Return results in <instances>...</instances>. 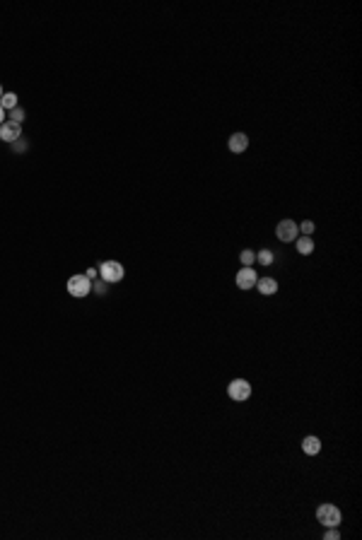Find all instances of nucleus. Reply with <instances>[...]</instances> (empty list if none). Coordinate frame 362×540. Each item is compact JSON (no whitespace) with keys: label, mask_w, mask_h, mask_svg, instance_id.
Wrapping results in <instances>:
<instances>
[{"label":"nucleus","mask_w":362,"mask_h":540,"mask_svg":"<svg viewBox=\"0 0 362 540\" xmlns=\"http://www.w3.org/2000/svg\"><path fill=\"white\" fill-rule=\"evenodd\" d=\"M239 261H241V266H244V268H251L254 263H256V253H254L251 248H244V251H241V256H239Z\"/></svg>","instance_id":"obj_13"},{"label":"nucleus","mask_w":362,"mask_h":540,"mask_svg":"<svg viewBox=\"0 0 362 540\" xmlns=\"http://www.w3.org/2000/svg\"><path fill=\"white\" fill-rule=\"evenodd\" d=\"M341 535H338V531H336L333 526L331 528H326V533H324V540H338Z\"/></svg>","instance_id":"obj_18"},{"label":"nucleus","mask_w":362,"mask_h":540,"mask_svg":"<svg viewBox=\"0 0 362 540\" xmlns=\"http://www.w3.org/2000/svg\"><path fill=\"white\" fill-rule=\"evenodd\" d=\"M10 121H15V123H19V126H22V121H24V109H12L10 111Z\"/></svg>","instance_id":"obj_15"},{"label":"nucleus","mask_w":362,"mask_h":540,"mask_svg":"<svg viewBox=\"0 0 362 540\" xmlns=\"http://www.w3.org/2000/svg\"><path fill=\"white\" fill-rule=\"evenodd\" d=\"M316 521L321 523V526H326V528H338V523H341V509L338 506H333V504H321L319 509H316Z\"/></svg>","instance_id":"obj_1"},{"label":"nucleus","mask_w":362,"mask_h":540,"mask_svg":"<svg viewBox=\"0 0 362 540\" xmlns=\"http://www.w3.org/2000/svg\"><path fill=\"white\" fill-rule=\"evenodd\" d=\"M19 137H22V126H19V123L5 121V123L0 126V140H5V143H17Z\"/></svg>","instance_id":"obj_7"},{"label":"nucleus","mask_w":362,"mask_h":540,"mask_svg":"<svg viewBox=\"0 0 362 540\" xmlns=\"http://www.w3.org/2000/svg\"><path fill=\"white\" fill-rule=\"evenodd\" d=\"M302 232H304V237H312V232H314V222L312 220H307V222H302Z\"/></svg>","instance_id":"obj_17"},{"label":"nucleus","mask_w":362,"mask_h":540,"mask_svg":"<svg viewBox=\"0 0 362 540\" xmlns=\"http://www.w3.org/2000/svg\"><path fill=\"white\" fill-rule=\"evenodd\" d=\"M275 237H278L283 244H290V241H295V239L299 237V227L292 220H283L278 227H275Z\"/></svg>","instance_id":"obj_5"},{"label":"nucleus","mask_w":362,"mask_h":540,"mask_svg":"<svg viewBox=\"0 0 362 540\" xmlns=\"http://www.w3.org/2000/svg\"><path fill=\"white\" fill-rule=\"evenodd\" d=\"M3 123H5V109L0 106V126H3Z\"/></svg>","instance_id":"obj_21"},{"label":"nucleus","mask_w":362,"mask_h":540,"mask_svg":"<svg viewBox=\"0 0 362 540\" xmlns=\"http://www.w3.org/2000/svg\"><path fill=\"white\" fill-rule=\"evenodd\" d=\"M22 150H27V143H15V152H22Z\"/></svg>","instance_id":"obj_20"},{"label":"nucleus","mask_w":362,"mask_h":540,"mask_svg":"<svg viewBox=\"0 0 362 540\" xmlns=\"http://www.w3.org/2000/svg\"><path fill=\"white\" fill-rule=\"evenodd\" d=\"M123 275H126V270H123V266H121L119 261H104L102 266H99V277H102L104 282H121Z\"/></svg>","instance_id":"obj_2"},{"label":"nucleus","mask_w":362,"mask_h":540,"mask_svg":"<svg viewBox=\"0 0 362 540\" xmlns=\"http://www.w3.org/2000/svg\"><path fill=\"white\" fill-rule=\"evenodd\" d=\"M256 280H259V275H256L254 268H241L239 273H237V277H234V282H237L239 290H251V287H256Z\"/></svg>","instance_id":"obj_6"},{"label":"nucleus","mask_w":362,"mask_h":540,"mask_svg":"<svg viewBox=\"0 0 362 540\" xmlns=\"http://www.w3.org/2000/svg\"><path fill=\"white\" fill-rule=\"evenodd\" d=\"M106 285H109V282H104V280H99V282L94 280V282H92V292H97V294H106Z\"/></svg>","instance_id":"obj_16"},{"label":"nucleus","mask_w":362,"mask_h":540,"mask_svg":"<svg viewBox=\"0 0 362 540\" xmlns=\"http://www.w3.org/2000/svg\"><path fill=\"white\" fill-rule=\"evenodd\" d=\"M68 292H70V297H87L92 292V280L87 275H73L68 280Z\"/></svg>","instance_id":"obj_3"},{"label":"nucleus","mask_w":362,"mask_h":540,"mask_svg":"<svg viewBox=\"0 0 362 540\" xmlns=\"http://www.w3.org/2000/svg\"><path fill=\"white\" fill-rule=\"evenodd\" d=\"M3 94H5V92H3V87H0V99H3Z\"/></svg>","instance_id":"obj_22"},{"label":"nucleus","mask_w":362,"mask_h":540,"mask_svg":"<svg viewBox=\"0 0 362 540\" xmlns=\"http://www.w3.org/2000/svg\"><path fill=\"white\" fill-rule=\"evenodd\" d=\"M302 451H304L307 456H316L321 451V441L316 439V437H304L302 439Z\"/></svg>","instance_id":"obj_10"},{"label":"nucleus","mask_w":362,"mask_h":540,"mask_svg":"<svg viewBox=\"0 0 362 540\" xmlns=\"http://www.w3.org/2000/svg\"><path fill=\"white\" fill-rule=\"evenodd\" d=\"M295 246H297V253H302V256H309L312 251H314V241H312V237H297L295 239Z\"/></svg>","instance_id":"obj_11"},{"label":"nucleus","mask_w":362,"mask_h":540,"mask_svg":"<svg viewBox=\"0 0 362 540\" xmlns=\"http://www.w3.org/2000/svg\"><path fill=\"white\" fill-rule=\"evenodd\" d=\"M227 393H230V398L232 401H249L251 398V384L246 381V379H234V381H230V386H227Z\"/></svg>","instance_id":"obj_4"},{"label":"nucleus","mask_w":362,"mask_h":540,"mask_svg":"<svg viewBox=\"0 0 362 540\" xmlns=\"http://www.w3.org/2000/svg\"><path fill=\"white\" fill-rule=\"evenodd\" d=\"M256 290H259L263 297H270V294L278 292V282H275L273 277H259V280H256Z\"/></svg>","instance_id":"obj_9"},{"label":"nucleus","mask_w":362,"mask_h":540,"mask_svg":"<svg viewBox=\"0 0 362 540\" xmlns=\"http://www.w3.org/2000/svg\"><path fill=\"white\" fill-rule=\"evenodd\" d=\"M256 261H259L261 266H270V263L275 261V256H273V251L263 248V251H259V253H256Z\"/></svg>","instance_id":"obj_14"},{"label":"nucleus","mask_w":362,"mask_h":540,"mask_svg":"<svg viewBox=\"0 0 362 540\" xmlns=\"http://www.w3.org/2000/svg\"><path fill=\"white\" fill-rule=\"evenodd\" d=\"M227 147H230V152H234V155H239V152H244V150L249 147V137L244 135V133H234V135L230 137V143H227Z\"/></svg>","instance_id":"obj_8"},{"label":"nucleus","mask_w":362,"mask_h":540,"mask_svg":"<svg viewBox=\"0 0 362 540\" xmlns=\"http://www.w3.org/2000/svg\"><path fill=\"white\" fill-rule=\"evenodd\" d=\"M87 277H90V280H97V275H99V270H97V268H87Z\"/></svg>","instance_id":"obj_19"},{"label":"nucleus","mask_w":362,"mask_h":540,"mask_svg":"<svg viewBox=\"0 0 362 540\" xmlns=\"http://www.w3.org/2000/svg\"><path fill=\"white\" fill-rule=\"evenodd\" d=\"M0 106H3L5 111L17 109V94H15V92H5V94H3V99H0Z\"/></svg>","instance_id":"obj_12"}]
</instances>
